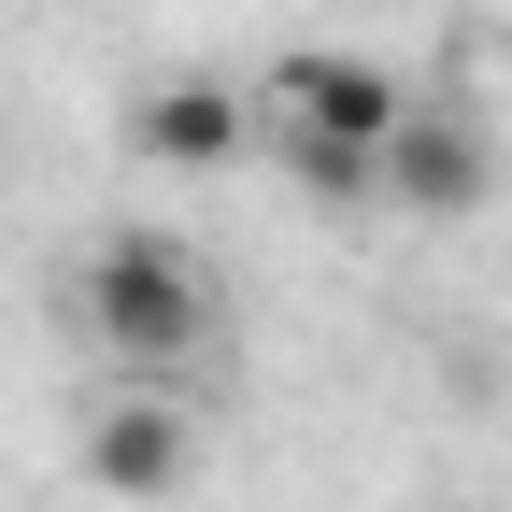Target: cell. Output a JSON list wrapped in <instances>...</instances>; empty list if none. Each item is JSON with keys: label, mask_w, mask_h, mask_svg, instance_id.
Returning <instances> with one entry per match:
<instances>
[{"label": "cell", "mask_w": 512, "mask_h": 512, "mask_svg": "<svg viewBox=\"0 0 512 512\" xmlns=\"http://www.w3.org/2000/svg\"><path fill=\"white\" fill-rule=\"evenodd\" d=\"M370 200H399L427 228H456L498 200V143H484V114L456 100H399V128H384V157H370Z\"/></svg>", "instance_id": "obj_3"}, {"label": "cell", "mask_w": 512, "mask_h": 512, "mask_svg": "<svg viewBox=\"0 0 512 512\" xmlns=\"http://www.w3.org/2000/svg\"><path fill=\"white\" fill-rule=\"evenodd\" d=\"M399 72L384 57H342V43H299L242 86V157H271L299 200H370V157L399 128Z\"/></svg>", "instance_id": "obj_2"}, {"label": "cell", "mask_w": 512, "mask_h": 512, "mask_svg": "<svg viewBox=\"0 0 512 512\" xmlns=\"http://www.w3.org/2000/svg\"><path fill=\"white\" fill-rule=\"evenodd\" d=\"M114 143H128V157H157V171H228V157H242V86H214V72L128 86Z\"/></svg>", "instance_id": "obj_5"}, {"label": "cell", "mask_w": 512, "mask_h": 512, "mask_svg": "<svg viewBox=\"0 0 512 512\" xmlns=\"http://www.w3.org/2000/svg\"><path fill=\"white\" fill-rule=\"evenodd\" d=\"M185 470H200V427L171 413V384H114L86 413V484L100 498H185Z\"/></svg>", "instance_id": "obj_4"}, {"label": "cell", "mask_w": 512, "mask_h": 512, "mask_svg": "<svg viewBox=\"0 0 512 512\" xmlns=\"http://www.w3.org/2000/svg\"><path fill=\"white\" fill-rule=\"evenodd\" d=\"M72 328H86V356L114 384H185L228 342V299H214L185 228H100L86 271H72Z\"/></svg>", "instance_id": "obj_1"}]
</instances>
